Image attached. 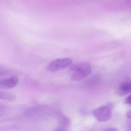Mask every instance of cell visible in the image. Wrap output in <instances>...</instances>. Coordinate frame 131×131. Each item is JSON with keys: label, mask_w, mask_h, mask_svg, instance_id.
<instances>
[{"label": "cell", "mask_w": 131, "mask_h": 131, "mask_svg": "<svg viewBox=\"0 0 131 131\" xmlns=\"http://www.w3.org/2000/svg\"><path fill=\"white\" fill-rule=\"evenodd\" d=\"M131 93V80L123 82L117 89V94L120 96H124Z\"/></svg>", "instance_id": "obj_5"}, {"label": "cell", "mask_w": 131, "mask_h": 131, "mask_svg": "<svg viewBox=\"0 0 131 131\" xmlns=\"http://www.w3.org/2000/svg\"><path fill=\"white\" fill-rule=\"evenodd\" d=\"M125 102L127 104L131 106V94L125 99Z\"/></svg>", "instance_id": "obj_8"}, {"label": "cell", "mask_w": 131, "mask_h": 131, "mask_svg": "<svg viewBox=\"0 0 131 131\" xmlns=\"http://www.w3.org/2000/svg\"><path fill=\"white\" fill-rule=\"evenodd\" d=\"M8 74V71L4 69L0 68V76L6 75Z\"/></svg>", "instance_id": "obj_7"}, {"label": "cell", "mask_w": 131, "mask_h": 131, "mask_svg": "<svg viewBox=\"0 0 131 131\" xmlns=\"http://www.w3.org/2000/svg\"><path fill=\"white\" fill-rule=\"evenodd\" d=\"M104 131H118V130L116 128L111 127L106 129Z\"/></svg>", "instance_id": "obj_9"}, {"label": "cell", "mask_w": 131, "mask_h": 131, "mask_svg": "<svg viewBox=\"0 0 131 131\" xmlns=\"http://www.w3.org/2000/svg\"><path fill=\"white\" fill-rule=\"evenodd\" d=\"M14 95L11 93L0 91V99L5 101H12L15 99Z\"/></svg>", "instance_id": "obj_6"}, {"label": "cell", "mask_w": 131, "mask_h": 131, "mask_svg": "<svg viewBox=\"0 0 131 131\" xmlns=\"http://www.w3.org/2000/svg\"><path fill=\"white\" fill-rule=\"evenodd\" d=\"M72 63V60L70 58H59L50 62L47 69L49 71H57L71 66Z\"/></svg>", "instance_id": "obj_3"}, {"label": "cell", "mask_w": 131, "mask_h": 131, "mask_svg": "<svg viewBox=\"0 0 131 131\" xmlns=\"http://www.w3.org/2000/svg\"><path fill=\"white\" fill-rule=\"evenodd\" d=\"M127 131H131V121L130 123H129V124L128 125L127 127Z\"/></svg>", "instance_id": "obj_10"}, {"label": "cell", "mask_w": 131, "mask_h": 131, "mask_svg": "<svg viewBox=\"0 0 131 131\" xmlns=\"http://www.w3.org/2000/svg\"><path fill=\"white\" fill-rule=\"evenodd\" d=\"M3 108H4V106H3V105L1 103H0V114L3 111Z\"/></svg>", "instance_id": "obj_12"}, {"label": "cell", "mask_w": 131, "mask_h": 131, "mask_svg": "<svg viewBox=\"0 0 131 131\" xmlns=\"http://www.w3.org/2000/svg\"><path fill=\"white\" fill-rule=\"evenodd\" d=\"M113 104L108 103L97 108L94 111L93 115L99 121L105 122L109 121L112 117Z\"/></svg>", "instance_id": "obj_2"}, {"label": "cell", "mask_w": 131, "mask_h": 131, "mask_svg": "<svg viewBox=\"0 0 131 131\" xmlns=\"http://www.w3.org/2000/svg\"><path fill=\"white\" fill-rule=\"evenodd\" d=\"M69 69L74 72L71 76V80L79 81L83 80L91 73V66L88 62H81L71 65Z\"/></svg>", "instance_id": "obj_1"}, {"label": "cell", "mask_w": 131, "mask_h": 131, "mask_svg": "<svg viewBox=\"0 0 131 131\" xmlns=\"http://www.w3.org/2000/svg\"><path fill=\"white\" fill-rule=\"evenodd\" d=\"M127 117L128 118H129V119H131V110H130L127 114Z\"/></svg>", "instance_id": "obj_11"}, {"label": "cell", "mask_w": 131, "mask_h": 131, "mask_svg": "<svg viewBox=\"0 0 131 131\" xmlns=\"http://www.w3.org/2000/svg\"><path fill=\"white\" fill-rule=\"evenodd\" d=\"M18 79L16 76L7 79H0V89H10L15 87L18 83Z\"/></svg>", "instance_id": "obj_4"}, {"label": "cell", "mask_w": 131, "mask_h": 131, "mask_svg": "<svg viewBox=\"0 0 131 131\" xmlns=\"http://www.w3.org/2000/svg\"><path fill=\"white\" fill-rule=\"evenodd\" d=\"M130 10H131V8H130Z\"/></svg>", "instance_id": "obj_13"}]
</instances>
